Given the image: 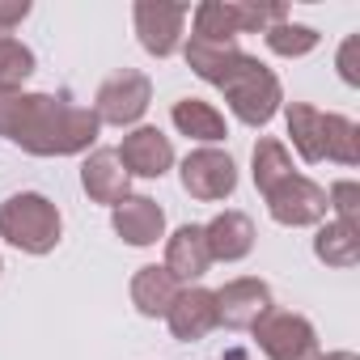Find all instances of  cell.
<instances>
[{
  "mask_svg": "<svg viewBox=\"0 0 360 360\" xmlns=\"http://www.w3.org/2000/svg\"><path fill=\"white\" fill-rule=\"evenodd\" d=\"M169 119H174V127L183 131L187 140H200L204 148H212V144H221L229 136L225 115L212 102H204V98H178L174 110H169Z\"/></svg>",
  "mask_w": 360,
  "mask_h": 360,
  "instance_id": "obj_17",
  "label": "cell"
},
{
  "mask_svg": "<svg viewBox=\"0 0 360 360\" xmlns=\"http://www.w3.org/2000/svg\"><path fill=\"white\" fill-rule=\"evenodd\" d=\"M318 360H360L356 352H326V356H318Z\"/></svg>",
  "mask_w": 360,
  "mask_h": 360,
  "instance_id": "obj_28",
  "label": "cell"
},
{
  "mask_svg": "<svg viewBox=\"0 0 360 360\" xmlns=\"http://www.w3.org/2000/svg\"><path fill=\"white\" fill-rule=\"evenodd\" d=\"M131 18H136L140 47H144L153 60H169L178 47H183L191 5H169V0H136Z\"/></svg>",
  "mask_w": 360,
  "mask_h": 360,
  "instance_id": "obj_6",
  "label": "cell"
},
{
  "mask_svg": "<svg viewBox=\"0 0 360 360\" xmlns=\"http://www.w3.org/2000/svg\"><path fill=\"white\" fill-rule=\"evenodd\" d=\"M0 238L22 255H51L64 238V217L60 208L39 195V191H18L0 204Z\"/></svg>",
  "mask_w": 360,
  "mask_h": 360,
  "instance_id": "obj_3",
  "label": "cell"
},
{
  "mask_svg": "<svg viewBox=\"0 0 360 360\" xmlns=\"http://www.w3.org/2000/svg\"><path fill=\"white\" fill-rule=\"evenodd\" d=\"M178 284H195L208 276L212 267V255H208V242H204V225H183V229H174L165 238V263H161Z\"/></svg>",
  "mask_w": 360,
  "mask_h": 360,
  "instance_id": "obj_14",
  "label": "cell"
},
{
  "mask_svg": "<svg viewBox=\"0 0 360 360\" xmlns=\"http://www.w3.org/2000/svg\"><path fill=\"white\" fill-rule=\"evenodd\" d=\"M225 360H242V356H225Z\"/></svg>",
  "mask_w": 360,
  "mask_h": 360,
  "instance_id": "obj_29",
  "label": "cell"
},
{
  "mask_svg": "<svg viewBox=\"0 0 360 360\" xmlns=\"http://www.w3.org/2000/svg\"><path fill=\"white\" fill-rule=\"evenodd\" d=\"M263 43H267V51L271 56H280V60H301V56H309L318 43H322V34L314 30V26H301V22H276V26H267L263 30Z\"/></svg>",
  "mask_w": 360,
  "mask_h": 360,
  "instance_id": "obj_22",
  "label": "cell"
},
{
  "mask_svg": "<svg viewBox=\"0 0 360 360\" xmlns=\"http://www.w3.org/2000/svg\"><path fill=\"white\" fill-rule=\"evenodd\" d=\"M183 56L200 81H208L225 94L229 110L246 127H267L276 119L284 89H280V77L259 56H246L238 43H204V39H191L183 47Z\"/></svg>",
  "mask_w": 360,
  "mask_h": 360,
  "instance_id": "obj_2",
  "label": "cell"
},
{
  "mask_svg": "<svg viewBox=\"0 0 360 360\" xmlns=\"http://www.w3.org/2000/svg\"><path fill=\"white\" fill-rule=\"evenodd\" d=\"M326 208L335 212L339 225L360 229V183H352V178H339V183H330V191H326Z\"/></svg>",
  "mask_w": 360,
  "mask_h": 360,
  "instance_id": "obj_25",
  "label": "cell"
},
{
  "mask_svg": "<svg viewBox=\"0 0 360 360\" xmlns=\"http://www.w3.org/2000/svg\"><path fill=\"white\" fill-rule=\"evenodd\" d=\"M127 292H131V305H136L140 318H165L169 305L178 301V292H183V284H178L165 267L148 263V267H140L131 276V288Z\"/></svg>",
  "mask_w": 360,
  "mask_h": 360,
  "instance_id": "obj_16",
  "label": "cell"
},
{
  "mask_svg": "<svg viewBox=\"0 0 360 360\" xmlns=\"http://www.w3.org/2000/svg\"><path fill=\"white\" fill-rule=\"evenodd\" d=\"M0 271H5V263H0Z\"/></svg>",
  "mask_w": 360,
  "mask_h": 360,
  "instance_id": "obj_30",
  "label": "cell"
},
{
  "mask_svg": "<svg viewBox=\"0 0 360 360\" xmlns=\"http://www.w3.org/2000/svg\"><path fill=\"white\" fill-rule=\"evenodd\" d=\"M183 191L200 204L229 200L238 191V165L225 148H195L183 157Z\"/></svg>",
  "mask_w": 360,
  "mask_h": 360,
  "instance_id": "obj_8",
  "label": "cell"
},
{
  "mask_svg": "<svg viewBox=\"0 0 360 360\" xmlns=\"http://www.w3.org/2000/svg\"><path fill=\"white\" fill-rule=\"evenodd\" d=\"M191 39L204 43H238V9L233 0H204L191 13Z\"/></svg>",
  "mask_w": 360,
  "mask_h": 360,
  "instance_id": "obj_21",
  "label": "cell"
},
{
  "mask_svg": "<svg viewBox=\"0 0 360 360\" xmlns=\"http://www.w3.org/2000/svg\"><path fill=\"white\" fill-rule=\"evenodd\" d=\"M314 255L326 267H356L360 263V229H347L339 221H322L314 233Z\"/></svg>",
  "mask_w": 360,
  "mask_h": 360,
  "instance_id": "obj_20",
  "label": "cell"
},
{
  "mask_svg": "<svg viewBox=\"0 0 360 360\" xmlns=\"http://www.w3.org/2000/svg\"><path fill=\"white\" fill-rule=\"evenodd\" d=\"M326 161L360 165V127L347 115H326Z\"/></svg>",
  "mask_w": 360,
  "mask_h": 360,
  "instance_id": "obj_24",
  "label": "cell"
},
{
  "mask_svg": "<svg viewBox=\"0 0 360 360\" xmlns=\"http://www.w3.org/2000/svg\"><path fill=\"white\" fill-rule=\"evenodd\" d=\"M165 322H169V335L178 343H200V339H208L221 326V318H217V292L212 288H200V284L183 288V292H178V301L169 305Z\"/></svg>",
  "mask_w": 360,
  "mask_h": 360,
  "instance_id": "obj_10",
  "label": "cell"
},
{
  "mask_svg": "<svg viewBox=\"0 0 360 360\" xmlns=\"http://www.w3.org/2000/svg\"><path fill=\"white\" fill-rule=\"evenodd\" d=\"M250 165H255V187L259 195H271L284 178H292V157H288V144L276 140V136H259L255 153H250Z\"/></svg>",
  "mask_w": 360,
  "mask_h": 360,
  "instance_id": "obj_19",
  "label": "cell"
},
{
  "mask_svg": "<svg viewBox=\"0 0 360 360\" xmlns=\"http://www.w3.org/2000/svg\"><path fill=\"white\" fill-rule=\"evenodd\" d=\"M102 123L68 94H0V136L30 157L89 153Z\"/></svg>",
  "mask_w": 360,
  "mask_h": 360,
  "instance_id": "obj_1",
  "label": "cell"
},
{
  "mask_svg": "<svg viewBox=\"0 0 360 360\" xmlns=\"http://www.w3.org/2000/svg\"><path fill=\"white\" fill-rule=\"evenodd\" d=\"M356 51H360V39L352 34V39H343V47H339V77L356 89L360 85V68H356Z\"/></svg>",
  "mask_w": 360,
  "mask_h": 360,
  "instance_id": "obj_27",
  "label": "cell"
},
{
  "mask_svg": "<svg viewBox=\"0 0 360 360\" xmlns=\"http://www.w3.org/2000/svg\"><path fill=\"white\" fill-rule=\"evenodd\" d=\"M267 200V212H271V221L276 225H284V229H309V225H322L326 221V187H318L314 178H305V174H292V178H284V183L271 191V195H263Z\"/></svg>",
  "mask_w": 360,
  "mask_h": 360,
  "instance_id": "obj_7",
  "label": "cell"
},
{
  "mask_svg": "<svg viewBox=\"0 0 360 360\" xmlns=\"http://www.w3.org/2000/svg\"><path fill=\"white\" fill-rule=\"evenodd\" d=\"M81 187H85V195L94 204L115 208V204H123L131 195V178H127V169H123L115 148H94L85 157V165H81Z\"/></svg>",
  "mask_w": 360,
  "mask_h": 360,
  "instance_id": "obj_12",
  "label": "cell"
},
{
  "mask_svg": "<svg viewBox=\"0 0 360 360\" xmlns=\"http://www.w3.org/2000/svg\"><path fill=\"white\" fill-rule=\"evenodd\" d=\"M284 123H288V136H292V148L301 153V161H309V165L326 161V115L318 106L288 102Z\"/></svg>",
  "mask_w": 360,
  "mask_h": 360,
  "instance_id": "obj_18",
  "label": "cell"
},
{
  "mask_svg": "<svg viewBox=\"0 0 360 360\" xmlns=\"http://www.w3.org/2000/svg\"><path fill=\"white\" fill-rule=\"evenodd\" d=\"M204 242H208L212 263H238L255 250V221L238 208H225L221 217L204 225Z\"/></svg>",
  "mask_w": 360,
  "mask_h": 360,
  "instance_id": "obj_15",
  "label": "cell"
},
{
  "mask_svg": "<svg viewBox=\"0 0 360 360\" xmlns=\"http://www.w3.org/2000/svg\"><path fill=\"white\" fill-rule=\"evenodd\" d=\"M115 153H119L127 178H161V174L174 165V144H169V136H165L161 127H148V123L131 127Z\"/></svg>",
  "mask_w": 360,
  "mask_h": 360,
  "instance_id": "obj_9",
  "label": "cell"
},
{
  "mask_svg": "<svg viewBox=\"0 0 360 360\" xmlns=\"http://www.w3.org/2000/svg\"><path fill=\"white\" fill-rule=\"evenodd\" d=\"M30 0H0V30H5V34H13L26 18H30Z\"/></svg>",
  "mask_w": 360,
  "mask_h": 360,
  "instance_id": "obj_26",
  "label": "cell"
},
{
  "mask_svg": "<svg viewBox=\"0 0 360 360\" xmlns=\"http://www.w3.org/2000/svg\"><path fill=\"white\" fill-rule=\"evenodd\" d=\"M271 309V288L255 276H238L225 288H217V318L229 330H250Z\"/></svg>",
  "mask_w": 360,
  "mask_h": 360,
  "instance_id": "obj_11",
  "label": "cell"
},
{
  "mask_svg": "<svg viewBox=\"0 0 360 360\" xmlns=\"http://www.w3.org/2000/svg\"><path fill=\"white\" fill-rule=\"evenodd\" d=\"M148 106H153V81L140 68H123L106 77L94 94V119L110 127H140Z\"/></svg>",
  "mask_w": 360,
  "mask_h": 360,
  "instance_id": "obj_5",
  "label": "cell"
},
{
  "mask_svg": "<svg viewBox=\"0 0 360 360\" xmlns=\"http://www.w3.org/2000/svg\"><path fill=\"white\" fill-rule=\"evenodd\" d=\"M110 225L127 246H157L165 238V208L148 195H127L110 208Z\"/></svg>",
  "mask_w": 360,
  "mask_h": 360,
  "instance_id": "obj_13",
  "label": "cell"
},
{
  "mask_svg": "<svg viewBox=\"0 0 360 360\" xmlns=\"http://www.w3.org/2000/svg\"><path fill=\"white\" fill-rule=\"evenodd\" d=\"M255 343L263 347L267 360H318L322 347H318V330L305 314H292V309H267L255 326H250Z\"/></svg>",
  "mask_w": 360,
  "mask_h": 360,
  "instance_id": "obj_4",
  "label": "cell"
},
{
  "mask_svg": "<svg viewBox=\"0 0 360 360\" xmlns=\"http://www.w3.org/2000/svg\"><path fill=\"white\" fill-rule=\"evenodd\" d=\"M30 77H34V51L13 34L0 39V94H22Z\"/></svg>",
  "mask_w": 360,
  "mask_h": 360,
  "instance_id": "obj_23",
  "label": "cell"
}]
</instances>
